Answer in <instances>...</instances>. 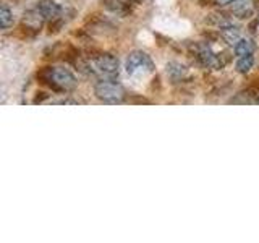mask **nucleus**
<instances>
[{
    "mask_svg": "<svg viewBox=\"0 0 259 243\" xmlns=\"http://www.w3.org/2000/svg\"><path fill=\"white\" fill-rule=\"evenodd\" d=\"M88 70L99 79H117L120 73V62L112 54H99L88 60Z\"/></svg>",
    "mask_w": 259,
    "mask_h": 243,
    "instance_id": "obj_1",
    "label": "nucleus"
},
{
    "mask_svg": "<svg viewBox=\"0 0 259 243\" xmlns=\"http://www.w3.org/2000/svg\"><path fill=\"white\" fill-rule=\"evenodd\" d=\"M125 71L133 79H146L156 71V63L143 51H133L125 60Z\"/></svg>",
    "mask_w": 259,
    "mask_h": 243,
    "instance_id": "obj_2",
    "label": "nucleus"
},
{
    "mask_svg": "<svg viewBox=\"0 0 259 243\" xmlns=\"http://www.w3.org/2000/svg\"><path fill=\"white\" fill-rule=\"evenodd\" d=\"M42 76L46 83L59 93H71L78 86V79L73 73L65 67H49Z\"/></svg>",
    "mask_w": 259,
    "mask_h": 243,
    "instance_id": "obj_3",
    "label": "nucleus"
},
{
    "mask_svg": "<svg viewBox=\"0 0 259 243\" xmlns=\"http://www.w3.org/2000/svg\"><path fill=\"white\" fill-rule=\"evenodd\" d=\"M94 94L99 101L107 104H120L125 101V88L115 79H99L94 85Z\"/></svg>",
    "mask_w": 259,
    "mask_h": 243,
    "instance_id": "obj_4",
    "label": "nucleus"
},
{
    "mask_svg": "<svg viewBox=\"0 0 259 243\" xmlns=\"http://www.w3.org/2000/svg\"><path fill=\"white\" fill-rule=\"evenodd\" d=\"M230 12L233 16H237L240 20L249 18L256 12V2L254 0H233Z\"/></svg>",
    "mask_w": 259,
    "mask_h": 243,
    "instance_id": "obj_5",
    "label": "nucleus"
},
{
    "mask_svg": "<svg viewBox=\"0 0 259 243\" xmlns=\"http://www.w3.org/2000/svg\"><path fill=\"white\" fill-rule=\"evenodd\" d=\"M36 8L46 18V21H52L55 18H59L62 13V7L57 2H54V0H39Z\"/></svg>",
    "mask_w": 259,
    "mask_h": 243,
    "instance_id": "obj_6",
    "label": "nucleus"
},
{
    "mask_svg": "<svg viewBox=\"0 0 259 243\" xmlns=\"http://www.w3.org/2000/svg\"><path fill=\"white\" fill-rule=\"evenodd\" d=\"M221 37H222L229 46H233V47H235V44H237L243 36H241L240 28L233 26V24H227V26L221 28Z\"/></svg>",
    "mask_w": 259,
    "mask_h": 243,
    "instance_id": "obj_7",
    "label": "nucleus"
},
{
    "mask_svg": "<svg viewBox=\"0 0 259 243\" xmlns=\"http://www.w3.org/2000/svg\"><path fill=\"white\" fill-rule=\"evenodd\" d=\"M44 21H46V18L37 12L36 7L32 8V10H29L26 15H24V20H23V23L26 24V28L34 29V31L36 29H40V26L44 24Z\"/></svg>",
    "mask_w": 259,
    "mask_h": 243,
    "instance_id": "obj_8",
    "label": "nucleus"
},
{
    "mask_svg": "<svg viewBox=\"0 0 259 243\" xmlns=\"http://www.w3.org/2000/svg\"><path fill=\"white\" fill-rule=\"evenodd\" d=\"M235 54H237V57H245V55H251L254 54L256 51V46L251 39H246V37H241L237 44H235L233 47Z\"/></svg>",
    "mask_w": 259,
    "mask_h": 243,
    "instance_id": "obj_9",
    "label": "nucleus"
},
{
    "mask_svg": "<svg viewBox=\"0 0 259 243\" xmlns=\"http://www.w3.org/2000/svg\"><path fill=\"white\" fill-rule=\"evenodd\" d=\"M237 71L238 73H243V75H246V73L251 71V68L254 67V57L253 54L251 55H245V57H238V60H237Z\"/></svg>",
    "mask_w": 259,
    "mask_h": 243,
    "instance_id": "obj_10",
    "label": "nucleus"
},
{
    "mask_svg": "<svg viewBox=\"0 0 259 243\" xmlns=\"http://www.w3.org/2000/svg\"><path fill=\"white\" fill-rule=\"evenodd\" d=\"M0 24H2V29H8L13 24V13L5 4L0 8Z\"/></svg>",
    "mask_w": 259,
    "mask_h": 243,
    "instance_id": "obj_11",
    "label": "nucleus"
},
{
    "mask_svg": "<svg viewBox=\"0 0 259 243\" xmlns=\"http://www.w3.org/2000/svg\"><path fill=\"white\" fill-rule=\"evenodd\" d=\"M214 2L219 5V7H225V5H230L233 0H214Z\"/></svg>",
    "mask_w": 259,
    "mask_h": 243,
    "instance_id": "obj_12",
    "label": "nucleus"
},
{
    "mask_svg": "<svg viewBox=\"0 0 259 243\" xmlns=\"http://www.w3.org/2000/svg\"><path fill=\"white\" fill-rule=\"evenodd\" d=\"M256 32H257V34H259V18L256 20Z\"/></svg>",
    "mask_w": 259,
    "mask_h": 243,
    "instance_id": "obj_13",
    "label": "nucleus"
},
{
    "mask_svg": "<svg viewBox=\"0 0 259 243\" xmlns=\"http://www.w3.org/2000/svg\"><path fill=\"white\" fill-rule=\"evenodd\" d=\"M125 2H130V4H138L140 0H125Z\"/></svg>",
    "mask_w": 259,
    "mask_h": 243,
    "instance_id": "obj_14",
    "label": "nucleus"
},
{
    "mask_svg": "<svg viewBox=\"0 0 259 243\" xmlns=\"http://www.w3.org/2000/svg\"><path fill=\"white\" fill-rule=\"evenodd\" d=\"M256 104H259V97H257V99H256Z\"/></svg>",
    "mask_w": 259,
    "mask_h": 243,
    "instance_id": "obj_15",
    "label": "nucleus"
}]
</instances>
